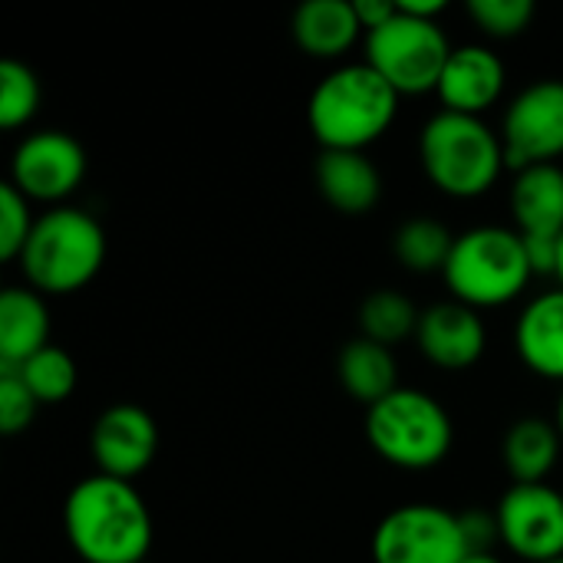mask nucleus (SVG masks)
<instances>
[{
	"label": "nucleus",
	"instance_id": "f257e3e1",
	"mask_svg": "<svg viewBox=\"0 0 563 563\" xmlns=\"http://www.w3.org/2000/svg\"><path fill=\"white\" fill-rule=\"evenodd\" d=\"M63 531L73 554L86 563H145L155 538L139 488L109 475H89L69 488Z\"/></svg>",
	"mask_w": 563,
	"mask_h": 563
},
{
	"label": "nucleus",
	"instance_id": "f03ea898",
	"mask_svg": "<svg viewBox=\"0 0 563 563\" xmlns=\"http://www.w3.org/2000/svg\"><path fill=\"white\" fill-rule=\"evenodd\" d=\"M396 112L399 92L369 63L330 69L307 99V125L330 152H366L389 132Z\"/></svg>",
	"mask_w": 563,
	"mask_h": 563
},
{
	"label": "nucleus",
	"instance_id": "7ed1b4c3",
	"mask_svg": "<svg viewBox=\"0 0 563 563\" xmlns=\"http://www.w3.org/2000/svg\"><path fill=\"white\" fill-rule=\"evenodd\" d=\"M16 264L36 294H76L106 264V231L89 211L56 205L36 218Z\"/></svg>",
	"mask_w": 563,
	"mask_h": 563
},
{
	"label": "nucleus",
	"instance_id": "20e7f679",
	"mask_svg": "<svg viewBox=\"0 0 563 563\" xmlns=\"http://www.w3.org/2000/svg\"><path fill=\"white\" fill-rule=\"evenodd\" d=\"M419 158L429 181L449 198H482L508 168L501 135L482 115L449 109H439L422 125Z\"/></svg>",
	"mask_w": 563,
	"mask_h": 563
},
{
	"label": "nucleus",
	"instance_id": "39448f33",
	"mask_svg": "<svg viewBox=\"0 0 563 563\" xmlns=\"http://www.w3.org/2000/svg\"><path fill=\"white\" fill-rule=\"evenodd\" d=\"M534 271L528 261L525 238L505 224H475L455 234V247L442 271L452 300L468 303L475 310L505 307L518 300Z\"/></svg>",
	"mask_w": 563,
	"mask_h": 563
},
{
	"label": "nucleus",
	"instance_id": "423d86ee",
	"mask_svg": "<svg viewBox=\"0 0 563 563\" xmlns=\"http://www.w3.org/2000/svg\"><path fill=\"white\" fill-rule=\"evenodd\" d=\"M366 439L379 459L396 468H435L455 442L449 409L426 389L399 386L366 409Z\"/></svg>",
	"mask_w": 563,
	"mask_h": 563
},
{
	"label": "nucleus",
	"instance_id": "0eeeda50",
	"mask_svg": "<svg viewBox=\"0 0 563 563\" xmlns=\"http://www.w3.org/2000/svg\"><path fill=\"white\" fill-rule=\"evenodd\" d=\"M363 49V63H369L399 96H419L435 92L455 46L439 20L409 16L396 3V16L366 33Z\"/></svg>",
	"mask_w": 563,
	"mask_h": 563
},
{
	"label": "nucleus",
	"instance_id": "6e6552de",
	"mask_svg": "<svg viewBox=\"0 0 563 563\" xmlns=\"http://www.w3.org/2000/svg\"><path fill=\"white\" fill-rule=\"evenodd\" d=\"M376 563H462L472 551L462 531V515L412 501L389 511L373 531Z\"/></svg>",
	"mask_w": 563,
	"mask_h": 563
},
{
	"label": "nucleus",
	"instance_id": "1a4fd4ad",
	"mask_svg": "<svg viewBox=\"0 0 563 563\" xmlns=\"http://www.w3.org/2000/svg\"><path fill=\"white\" fill-rule=\"evenodd\" d=\"M508 168L551 165L563 155V79H538L521 89L501 119Z\"/></svg>",
	"mask_w": 563,
	"mask_h": 563
},
{
	"label": "nucleus",
	"instance_id": "9d476101",
	"mask_svg": "<svg viewBox=\"0 0 563 563\" xmlns=\"http://www.w3.org/2000/svg\"><path fill=\"white\" fill-rule=\"evenodd\" d=\"M501 544L528 563H551L563 558V495L561 488L541 485H511L498 508Z\"/></svg>",
	"mask_w": 563,
	"mask_h": 563
},
{
	"label": "nucleus",
	"instance_id": "9b49d317",
	"mask_svg": "<svg viewBox=\"0 0 563 563\" xmlns=\"http://www.w3.org/2000/svg\"><path fill=\"white\" fill-rule=\"evenodd\" d=\"M86 178V148L76 135L63 129H40L16 142L10 155V185H16L30 201L59 205Z\"/></svg>",
	"mask_w": 563,
	"mask_h": 563
},
{
	"label": "nucleus",
	"instance_id": "f8f14e48",
	"mask_svg": "<svg viewBox=\"0 0 563 563\" xmlns=\"http://www.w3.org/2000/svg\"><path fill=\"white\" fill-rule=\"evenodd\" d=\"M89 449L99 475L135 482L158 455V426L142 406L119 402L96 419Z\"/></svg>",
	"mask_w": 563,
	"mask_h": 563
},
{
	"label": "nucleus",
	"instance_id": "ddd939ff",
	"mask_svg": "<svg viewBox=\"0 0 563 563\" xmlns=\"http://www.w3.org/2000/svg\"><path fill=\"white\" fill-rule=\"evenodd\" d=\"M416 346L432 366L459 373V369L475 366L485 356L488 330L475 307L459 303V300H442L422 310Z\"/></svg>",
	"mask_w": 563,
	"mask_h": 563
},
{
	"label": "nucleus",
	"instance_id": "4468645a",
	"mask_svg": "<svg viewBox=\"0 0 563 563\" xmlns=\"http://www.w3.org/2000/svg\"><path fill=\"white\" fill-rule=\"evenodd\" d=\"M505 82H508L505 59L485 43H465L452 49L442 79L435 86V96L449 112L482 115L501 99Z\"/></svg>",
	"mask_w": 563,
	"mask_h": 563
},
{
	"label": "nucleus",
	"instance_id": "2eb2a0df",
	"mask_svg": "<svg viewBox=\"0 0 563 563\" xmlns=\"http://www.w3.org/2000/svg\"><path fill=\"white\" fill-rule=\"evenodd\" d=\"M511 218H515V231L528 241H561L563 168L558 162L515 172Z\"/></svg>",
	"mask_w": 563,
	"mask_h": 563
},
{
	"label": "nucleus",
	"instance_id": "dca6fc26",
	"mask_svg": "<svg viewBox=\"0 0 563 563\" xmlns=\"http://www.w3.org/2000/svg\"><path fill=\"white\" fill-rule=\"evenodd\" d=\"M515 350L534 376L563 383V287L525 303L515 323Z\"/></svg>",
	"mask_w": 563,
	"mask_h": 563
},
{
	"label": "nucleus",
	"instance_id": "f3484780",
	"mask_svg": "<svg viewBox=\"0 0 563 563\" xmlns=\"http://www.w3.org/2000/svg\"><path fill=\"white\" fill-rule=\"evenodd\" d=\"M313 178H317V188L327 198V205L350 218L373 211L383 198V175L366 152L320 148Z\"/></svg>",
	"mask_w": 563,
	"mask_h": 563
},
{
	"label": "nucleus",
	"instance_id": "a211bd4d",
	"mask_svg": "<svg viewBox=\"0 0 563 563\" xmlns=\"http://www.w3.org/2000/svg\"><path fill=\"white\" fill-rule=\"evenodd\" d=\"M290 33L307 56L336 59L366 30L350 0H307L297 7V13L290 20Z\"/></svg>",
	"mask_w": 563,
	"mask_h": 563
},
{
	"label": "nucleus",
	"instance_id": "6ab92c4d",
	"mask_svg": "<svg viewBox=\"0 0 563 563\" xmlns=\"http://www.w3.org/2000/svg\"><path fill=\"white\" fill-rule=\"evenodd\" d=\"M49 346V310L33 287L0 294V366H23Z\"/></svg>",
	"mask_w": 563,
	"mask_h": 563
},
{
	"label": "nucleus",
	"instance_id": "aec40b11",
	"mask_svg": "<svg viewBox=\"0 0 563 563\" xmlns=\"http://www.w3.org/2000/svg\"><path fill=\"white\" fill-rule=\"evenodd\" d=\"M563 435L554 419L525 416L518 419L501 442V459L515 485H541L561 462Z\"/></svg>",
	"mask_w": 563,
	"mask_h": 563
},
{
	"label": "nucleus",
	"instance_id": "412c9836",
	"mask_svg": "<svg viewBox=\"0 0 563 563\" xmlns=\"http://www.w3.org/2000/svg\"><path fill=\"white\" fill-rule=\"evenodd\" d=\"M336 376H340L343 389L366 409L399 389V363H396L393 350L383 343H373L366 336H356L340 350Z\"/></svg>",
	"mask_w": 563,
	"mask_h": 563
},
{
	"label": "nucleus",
	"instance_id": "4be33fe9",
	"mask_svg": "<svg viewBox=\"0 0 563 563\" xmlns=\"http://www.w3.org/2000/svg\"><path fill=\"white\" fill-rule=\"evenodd\" d=\"M452 247L455 234L439 218H409L393 234V254L412 274H442Z\"/></svg>",
	"mask_w": 563,
	"mask_h": 563
},
{
	"label": "nucleus",
	"instance_id": "5701e85b",
	"mask_svg": "<svg viewBox=\"0 0 563 563\" xmlns=\"http://www.w3.org/2000/svg\"><path fill=\"white\" fill-rule=\"evenodd\" d=\"M419 310L416 303L399 294V290H376L360 303V336L383 343V346H399L402 340H416L419 330Z\"/></svg>",
	"mask_w": 563,
	"mask_h": 563
},
{
	"label": "nucleus",
	"instance_id": "b1692460",
	"mask_svg": "<svg viewBox=\"0 0 563 563\" xmlns=\"http://www.w3.org/2000/svg\"><path fill=\"white\" fill-rule=\"evenodd\" d=\"M20 373V379L26 383V389L33 393V399L40 406H56V402H66L79 383V369H76V360L59 350V346H46L40 350L36 356H30L23 366H13Z\"/></svg>",
	"mask_w": 563,
	"mask_h": 563
},
{
	"label": "nucleus",
	"instance_id": "393cba45",
	"mask_svg": "<svg viewBox=\"0 0 563 563\" xmlns=\"http://www.w3.org/2000/svg\"><path fill=\"white\" fill-rule=\"evenodd\" d=\"M40 79L36 73L20 59L0 63V125L20 129L26 125L40 109Z\"/></svg>",
	"mask_w": 563,
	"mask_h": 563
},
{
	"label": "nucleus",
	"instance_id": "a878e982",
	"mask_svg": "<svg viewBox=\"0 0 563 563\" xmlns=\"http://www.w3.org/2000/svg\"><path fill=\"white\" fill-rule=\"evenodd\" d=\"M33 201L10 181L0 185V257L3 261H20L30 234H33Z\"/></svg>",
	"mask_w": 563,
	"mask_h": 563
},
{
	"label": "nucleus",
	"instance_id": "bb28decb",
	"mask_svg": "<svg viewBox=\"0 0 563 563\" xmlns=\"http://www.w3.org/2000/svg\"><path fill=\"white\" fill-rule=\"evenodd\" d=\"M465 10L478 23V30L495 40H511L525 33L534 20L531 0H468Z\"/></svg>",
	"mask_w": 563,
	"mask_h": 563
},
{
	"label": "nucleus",
	"instance_id": "cd10ccee",
	"mask_svg": "<svg viewBox=\"0 0 563 563\" xmlns=\"http://www.w3.org/2000/svg\"><path fill=\"white\" fill-rule=\"evenodd\" d=\"M36 409H40V402L26 389L20 373L13 366H0V432L20 435L23 429H30Z\"/></svg>",
	"mask_w": 563,
	"mask_h": 563
},
{
	"label": "nucleus",
	"instance_id": "c85d7f7f",
	"mask_svg": "<svg viewBox=\"0 0 563 563\" xmlns=\"http://www.w3.org/2000/svg\"><path fill=\"white\" fill-rule=\"evenodd\" d=\"M462 531H465V541H468L472 554H492V548L501 541L498 518L488 515V511H465L462 515Z\"/></svg>",
	"mask_w": 563,
	"mask_h": 563
},
{
	"label": "nucleus",
	"instance_id": "c756f323",
	"mask_svg": "<svg viewBox=\"0 0 563 563\" xmlns=\"http://www.w3.org/2000/svg\"><path fill=\"white\" fill-rule=\"evenodd\" d=\"M353 7H356V16L366 33L379 30L383 23H389L396 16V0H356Z\"/></svg>",
	"mask_w": 563,
	"mask_h": 563
},
{
	"label": "nucleus",
	"instance_id": "7c9ffc66",
	"mask_svg": "<svg viewBox=\"0 0 563 563\" xmlns=\"http://www.w3.org/2000/svg\"><path fill=\"white\" fill-rule=\"evenodd\" d=\"M396 3H399V10H402V13L419 16V20H439V16L449 10V3H445V0H396Z\"/></svg>",
	"mask_w": 563,
	"mask_h": 563
},
{
	"label": "nucleus",
	"instance_id": "2f4dec72",
	"mask_svg": "<svg viewBox=\"0 0 563 563\" xmlns=\"http://www.w3.org/2000/svg\"><path fill=\"white\" fill-rule=\"evenodd\" d=\"M462 563H501L495 554H468Z\"/></svg>",
	"mask_w": 563,
	"mask_h": 563
},
{
	"label": "nucleus",
	"instance_id": "473e14b6",
	"mask_svg": "<svg viewBox=\"0 0 563 563\" xmlns=\"http://www.w3.org/2000/svg\"><path fill=\"white\" fill-rule=\"evenodd\" d=\"M554 422H558V429H561V435H563V393H561V399H558V412H554Z\"/></svg>",
	"mask_w": 563,
	"mask_h": 563
},
{
	"label": "nucleus",
	"instance_id": "72a5a7b5",
	"mask_svg": "<svg viewBox=\"0 0 563 563\" xmlns=\"http://www.w3.org/2000/svg\"><path fill=\"white\" fill-rule=\"evenodd\" d=\"M558 287H563V238H561V257H558Z\"/></svg>",
	"mask_w": 563,
	"mask_h": 563
},
{
	"label": "nucleus",
	"instance_id": "f704fd0d",
	"mask_svg": "<svg viewBox=\"0 0 563 563\" xmlns=\"http://www.w3.org/2000/svg\"><path fill=\"white\" fill-rule=\"evenodd\" d=\"M551 563H563V558H558V561H551Z\"/></svg>",
	"mask_w": 563,
	"mask_h": 563
},
{
	"label": "nucleus",
	"instance_id": "c9c22d12",
	"mask_svg": "<svg viewBox=\"0 0 563 563\" xmlns=\"http://www.w3.org/2000/svg\"><path fill=\"white\" fill-rule=\"evenodd\" d=\"M561 495H563V485H561Z\"/></svg>",
	"mask_w": 563,
	"mask_h": 563
},
{
	"label": "nucleus",
	"instance_id": "e433bc0d",
	"mask_svg": "<svg viewBox=\"0 0 563 563\" xmlns=\"http://www.w3.org/2000/svg\"><path fill=\"white\" fill-rule=\"evenodd\" d=\"M145 563H148V561H145Z\"/></svg>",
	"mask_w": 563,
	"mask_h": 563
}]
</instances>
